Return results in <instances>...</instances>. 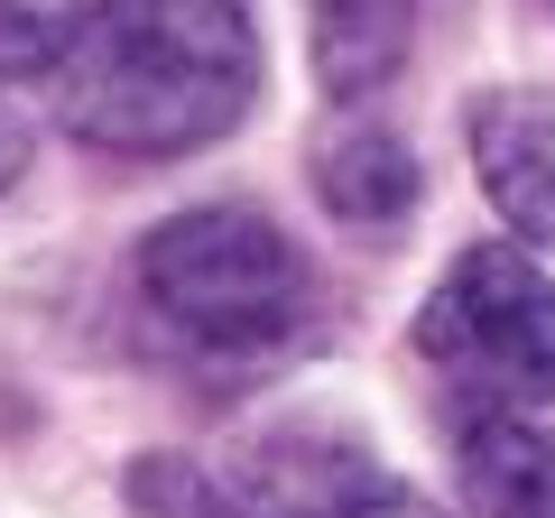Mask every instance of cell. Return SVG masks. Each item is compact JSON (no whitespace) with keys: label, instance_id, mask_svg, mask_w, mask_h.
Returning <instances> with one entry per match:
<instances>
[{"label":"cell","instance_id":"6da1fadb","mask_svg":"<svg viewBox=\"0 0 555 518\" xmlns=\"http://www.w3.org/2000/svg\"><path fill=\"white\" fill-rule=\"evenodd\" d=\"M259 102V28L241 0H83L56 112L112 158H195Z\"/></svg>","mask_w":555,"mask_h":518},{"label":"cell","instance_id":"7a4b0ae2","mask_svg":"<svg viewBox=\"0 0 555 518\" xmlns=\"http://www.w3.org/2000/svg\"><path fill=\"white\" fill-rule=\"evenodd\" d=\"M130 287L158 352L222 389L287 371L334 334L315 259L250 204H204V213L158 222L130 259Z\"/></svg>","mask_w":555,"mask_h":518},{"label":"cell","instance_id":"3957f363","mask_svg":"<svg viewBox=\"0 0 555 518\" xmlns=\"http://www.w3.org/2000/svg\"><path fill=\"white\" fill-rule=\"evenodd\" d=\"M416 342L463 407H555V279L518 241L463 250L416 315Z\"/></svg>","mask_w":555,"mask_h":518},{"label":"cell","instance_id":"277c9868","mask_svg":"<svg viewBox=\"0 0 555 518\" xmlns=\"http://www.w3.org/2000/svg\"><path fill=\"white\" fill-rule=\"evenodd\" d=\"M222 500L241 518H444L436 500L398 481L371 444L334 426H278L222 472Z\"/></svg>","mask_w":555,"mask_h":518},{"label":"cell","instance_id":"5b68a950","mask_svg":"<svg viewBox=\"0 0 555 518\" xmlns=\"http://www.w3.org/2000/svg\"><path fill=\"white\" fill-rule=\"evenodd\" d=\"M473 167H481V195L500 204V222L518 241H537V250H555V93H537V83L481 93Z\"/></svg>","mask_w":555,"mask_h":518},{"label":"cell","instance_id":"8992f818","mask_svg":"<svg viewBox=\"0 0 555 518\" xmlns=\"http://www.w3.org/2000/svg\"><path fill=\"white\" fill-rule=\"evenodd\" d=\"M315 195L334 222H352L361 241H398L416 213V158L398 130L379 120H324L315 130Z\"/></svg>","mask_w":555,"mask_h":518},{"label":"cell","instance_id":"52a82bcc","mask_svg":"<svg viewBox=\"0 0 555 518\" xmlns=\"http://www.w3.org/2000/svg\"><path fill=\"white\" fill-rule=\"evenodd\" d=\"M436 0H306V38H315V75L334 102H371L398 83V65L426 38Z\"/></svg>","mask_w":555,"mask_h":518},{"label":"cell","instance_id":"ba28073f","mask_svg":"<svg viewBox=\"0 0 555 518\" xmlns=\"http://www.w3.org/2000/svg\"><path fill=\"white\" fill-rule=\"evenodd\" d=\"M463 491L481 518H555V426L528 407H463Z\"/></svg>","mask_w":555,"mask_h":518},{"label":"cell","instance_id":"9c48e42d","mask_svg":"<svg viewBox=\"0 0 555 518\" xmlns=\"http://www.w3.org/2000/svg\"><path fill=\"white\" fill-rule=\"evenodd\" d=\"M75 20L65 0H0V75H56L65 47H75Z\"/></svg>","mask_w":555,"mask_h":518},{"label":"cell","instance_id":"30bf717a","mask_svg":"<svg viewBox=\"0 0 555 518\" xmlns=\"http://www.w3.org/2000/svg\"><path fill=\"white\" fill-rule=\"evenodd\" d=\"M130 491H139V509H149V518H241L232 500L214 491V481L177 472V463H158V472H130Z\"/></svg>","mask_w":555,"mask_h":518},{"label":"cell","instance_id":"8fae6325","mask_svg":"<svg viewBox=\"0 0 555 518\" xmlns=\"http://www.w3.org/2000/svg\"><path fill=\"white\" fill-rule=\"evenodd\" d=\"M20 167H28V130H20L10 112H0V195L20 185Z\"/></svg>","mask_w":555,"mask_h":518},{"label":"cell","instance_id":"7c38bea8","mask_svg":"<svg viewBox=\"0 0 555 518\" xmlns=\"http://www.w3.org/2000/svg\"><path fill=\"white\" fill-rule=\"evenodd\" d=\"M546 10H555V0H546Z\"/></svg>","mask_w":555,"mask_h":518}]
</instances>
